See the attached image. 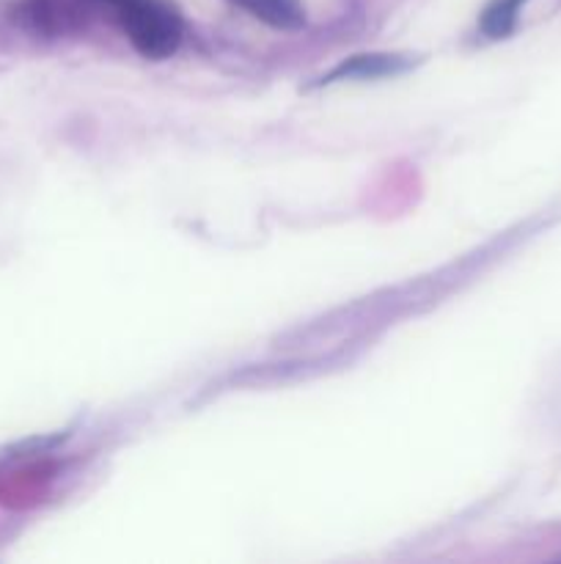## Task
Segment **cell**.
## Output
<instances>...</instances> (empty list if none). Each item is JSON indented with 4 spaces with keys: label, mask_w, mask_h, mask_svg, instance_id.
I'll use <instances>...</instances> for the list:
<instances>
[{
    "label": "cell",
    "mask_w": 561,
    "mask_h": 564,
    "mask_svg": "<svg viewBox=\"0 0 561 564\" xmlns=\"http://www.w3.org/2000/svg\"><path fill=\"white\" fill-rule=\"evenodd\" d=\"M121 28L146 58H168L182 39L179 14L165 0H105Z\"/></svg>",
    "instance_id": "1"
},
{
    "label": "cell",
    "mask_w": 561,
    "mask_h": 564,
    "mask_svg": "<svg viewBox=\"0 0 561 564\" xmlns=\"http://www.w3.org/2000/svg\"><path fill=\"white\" fill-rule=\"evenodd\" d=\"M410 66V61L402 58V55H385V53H372V55H355V58L344 61L341 66H336L330 75H324L319 83H336V80H352V77H385V75H399Z\"/></svg>",
    "instance_id": "2"
},
{
    "label": "cell",
    "mask_w": 561,
    "mask_h": 564,
    "mask_svg": "<svg viewBox=\"0 0 561 564\" xmlns=\"http://www.w3.org/2000/svg\"><path fill=\"white\" fill-rule=\"evenodd\" d=\"M234 3L278 31H297L306 22L300 0H234Z\"/></svg>",
    "instance_id": "3"
},
{
    "label": "cell",
    "mask_w": 561,
    "mask_h": 564,
    "mask_svg": "<svg viewBox=\"0 0 561 564\" xmlns=\"http://www.w3.org/2000/svg\"><path fill=\"white\" fill-rule=\"evenodd\" d=\"M526 0H493L482 14V31L490 39H504L515 31L517 14Z\"/></svg>",
    "instance_id": "4"
}]
</instances>
